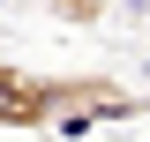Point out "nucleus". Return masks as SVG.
I'll use <instances>...</instances> for the list:
<instances>
[{"label": "nucleus", "instance_id": "f257e3e1", "mask_svg": "<svg viewBox=\"0 0 150 142\" xmlns=\"http://www.w3.org/2000/svg\"><path fill=\"white\" fill-rule=\"evenodd\" d=\"M45 97H53L45 135H98V127H120V120H143V112H150L143 90L112 82V75H98V67H60V75H45Z\"/></svg>", "mask_w": 150, "mask_h": 142}, {"label": "nucleus", "instance_id": "f03ea898", "mask_svg": "<svg viewBox=\"0 0 150 142\" xmlns=\"http://www.w3.org/2000/svg\"><path fill=\"white\" fill-rule=\"evenodd\" d=\"M45 120H53L45 75L23 67V60H0V135H38Z\"/></svg>", "mask_w": 150, "mask_h": 142}, {"label": "nucleus", "instance_id": "7ed1b4c3", "mask_svg": "<svg viewBox=\"0 0 150 142\" xmlns=\"http://www.w3.org/2000/svg\"><path fill=\"white\" fill-rule=\"evenodd\" d=\"M30 8H38V0H30Z\"/></svg>", "mask_w": 150, "mask_h": 142}]
</instances>
